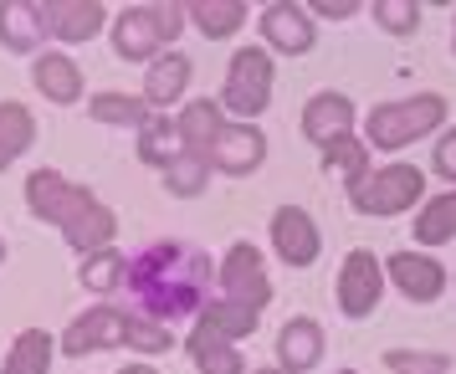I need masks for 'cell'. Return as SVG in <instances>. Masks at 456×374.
I'll list each match as a JSON object with an SVG mask.
<instances>
[{
	"label": "cell",
	"mask_w": 456,
	"mask_h": 374,
	"mask_svg": "<svg viewBox=\"0 0 456 374\" xmlns=\"http://www.w3.org/2000/svg\"><path fill=\"white\" fill-rule=\"evenodd\" d=\"M267 98H272V57L262 52V46H241V52L231 57V67H226L221 103H226L231 113L251 118V113L267 108Z\"/></svg>",
	"instance_id": "52a82bcc"
},
{
	"label": "cell",
	"mask_w": 456,
	"mask_h": 374,
	"mask_svg": "<svg viewBox=\"0 0 456 374\" xmlns=\"http://www.w3.org/2000/svg\"><path fill=\"white\" fill-rule=\"evenodd\" d=\"M26 206H31V215L52 221V226L62 231L77 251H87V256H93V251H108L113 231H118L113 210H108L103 200H93V190L62 180L57 169H37V175L26 180Z\"/></svg>",
	"instance_id": "7a4b0ae2"
},
{
	"label": "cell",
	"mask_w": 456,
	"mask_h": 374,
	"mask_svg": "<svg viewBox=\"0 0 456 374\" xmlns=\"http://www.w3.org/2000/svg\"><path fill=\"white\" fill-rule=\"evenodd\" d=\"M0 256H5V247H0Z\"/></svg>",
	"instance_id": "f35d334b"
},
{
	"label": "cell",
	"mask_w": 456,
	"mask_h": 374,
	"mask_svg": "<svg viewBox=\"0 0 456 374\" xmlns=\"http://www.w3.org/2000/svg\"><path fill=\"white\" fill-rule=\"evenodd\" d=\"M385 364H390V374H452L446 354H420V349H390Z\"/></svg>",
	"instance_id": "1f68e13d"
},
{
	"label": "cell",
	"mask_w": 456,
	"mask_h": 374,
	"mask_svg": "<svg viewBox=\"0 0 456 374\" xmlns=\"http://www.w3.org/2000/svg\"><path fill=\"white\" fill-rule=\"evenodd\" d=\"M390 277H395V288L405 292V297H415V303H436V297L446 292L441 262H436V256H420V251H395Z\"/></svg>",
	"instance_id": "5bb4252c"
},
{
	"label": "cell",
	"mask_w": 456,
	"mask_h": 374,
	"mask_svg": "<svg viewBox=\"0 0 456 374\" xmlns=\"http://www.w3.org/2000/svg\"><path fill=\"white\" fill-rule=\"evenodd\" d=\"M272 247H277V256H282L288 267H308V262H318V251H323L318 221H313L308 210L282 206L277 215H272Z\"/></svg>",
	"instance_id": "30bf717a"
},
{
	"label": "cell",
	"mask_w": 456,
	"mask_h": 374,
	"mask_svg": "<svg viewBox=\"0 0 456 374\" xmlns=\"http://www.w3.org/2000/svg\"><path fill=\"white\" fill-rule=\"evenodd\" d=\"M52 370V338L42 329H26L16 344H11V359H5V374H46Z\"/></svg>",
	"instance_id": "484cf974"
},
{
	"label": "cell",
	"mask_w": 456,
	"mask_h": 374,
	"mask_svg": "<svg viewBox=\"0 0 456 374\" xmlns=\"http://www.w3.org/2000/svg\"><path fill=\"white\" fill-rule=\"evenodd\" d=\"M277 359H282L288 374L313 370V364L323 359V329H318L313 318H292L288 329H282V338H277Z\"/></svg>",
	"instance_id": "ac0fdd59"
},
{
	"label": "cell",
	"mask_w": 456,
	"mask_h": 374,
	"mask_svg": "<svg viewBox=\"0 0 456 374\" xmlns=\"http://www.w3.org/2000/svg\"><path fill=\"white\" fill-rule=\"evenodd\" d=\"M37 87H42L52 103H77L83 98V67L72 62V57H62V52H46V57H37Z\"/></svg>",
	"instance_id": "ffe728a7"
},
{
	"label": "cell",
	"mask_w": 456,
	"mask_h": 374,
	"mask_svg": "<svg viewBox=\"0 0 456 374\" xmlns=\"http://www.w3.org/2000/svg\"><path fill=\"white\" fill-rule=\"evenodd\" d=\"M379 292H385V272L374 262V251H349L338 267V308L349 318H370L379 308Z\"/></svg>",
	"instance_id": "ba28073f"
},
{
	"label": "cell",
	"mask_w": 456,
	"mask_h": 374,
	"mask_svg": "<svg viewBox=\"0 0 456 374\" xmlns=\"http://www.w3.org/2000/svg\"><path fill=\"white\" fill-rule=\"evenodd\" d=\"M124 374H154V370H149V364H128Z\"/></svg>",
	"instance_id": "8d00e7d4"
},
{
	"label": "cell",
	"mask_w": 456,
	"mask_h": 374,
	"mask_svg": "<svg viewBox=\"0 0 456 374\" xmlns=\"http://www.w3.org/2000/svg\"><path fill=\"white\" fill-rule=\"evenodd\" d=\"M441 118H446L441 93H420V98H405V103H379L370 113V144L395 154V149L426 139L431 128H441Z\"/></svg>",
	"instance_id": "3957f363"
},
{
	"label": "cell",
	"mask_w": 456,
	"mask_h": 374,
	"mask_svg": "<svg viewBox=\"0 0 456 374\" xmlns=\"http://www.w3.org/2000/svg\"><path fill=\"white\" fill-rule=\"evenodd\" d=\"M185 5H128L113 21V46L124 62H154V52L180 37Z\"/></svg>",
	"instance_id": "277c9868"
},
{
	"label": "cell",
	"mask_w": 456,
	"mask_h": 374,
	"mask_svg": "<svg viewBox=\"0 0 456 374\" xmlns=\"http://www.w3.org/2000/svg\"><path fill=\"white\" fill-rule=\"evenodd\" d=\"M256 374H288V370H282V364H277V370H256Z\"/></svg>",
	"instance_id": "74e56055"
},
{
	"label": "cell",
	"mask_w": 456,
	"mask_h": 374,
	"mask_svg": "<svg viewBox=\"0 0 456 374\" xmlns=\"http://www.w3.org/2000/svg\"><path fill=\"white\" fill-rule=\"evenodd\" d=\"M37 139V118L26 103H0V169L16 154H26V144Z\"/></svg>",
	"instance_id": "603a6c76"
},
{
	"label": "cell",
	"mask_w": 456,
	"mask_h": 374,
	"mask_svg": "<svg viewBox=\"0 0 456 374\" xmlns=\"http://www.w3.org/2000/svg\"><path fill=\"white\" fill-rule=\"evenodd\" d=\"M206 180H210V159H200V154H180L175 165L165 169V190L169 195H206Z\"/></svg>",
	"instance_id": "4316f807"
},
{
	"label": "cell",
	"mask_w": 456,
	"mask_h": 374,
	"mask_svg": "<svg viewBox=\"0 0 456 374\" xmlns=\"http://www.w3.org/2000/svg\"><path fill=\"white\" fill-rule=\"evenodd\" d=\"M46 31L37 21V5H21V0H0V42L11 52H37Z\"/></svg>",
	"instance_id": "44dd1931"
},
{
	"label": "cell",
	"mask_w": 456,
	"mask_h": 374,
	"mask_svg": "<svg viewBox=\"0 0 456 374\" xmlns=\"http://www.w3.org/2000/svg\"><path fill=\"white\" fill-rule=\"evenodd\" d=\"M216 282H221V303L251 313V318H262V308L272 303V277H267V267H262V251L251 247V241H236V247L226 251Z\"/></svg>",
	"instance_id": "5b68a950"
},
{
	"label": "cell",
	"mask_w": 456,
	"mask_h": 374,
	"mask_svg": "<svg viewBox=\"0 0 456 374\" xmlns=\"http://www.w3.org/2000/svg\"><path fill=\"white\" fill-rule=\"evenodd\" d=\"M210 256L200 247H180V241H154L134 262H124V288L139 308L165 323V318H200L210 292Z\"/></svg>",
	"instance_id": "6da1fadb"
},
{
	"label": "cell",
	"mask_w": 456,
	"mask_h": 374,
	"mask_svg": "<svg viewBox=\"0 0 456 374\" xmlns=\"http://www.w3.org/2000/svg\"><path fill=\"white\" fill-rule=\"evenodd\" d=\"M190 359L200 374H247V359L236 354V344L221 338L206 318H195V329H190Z\"/></svg>",
	"instance_id": "2e32d148"
},
{
	"label": "cell",
	"mask_w": 456,
	"mask_h": 374,
	"mask_svg": "<svg viewBox=\"0 0 456 374\" xmlns=\"http://www.w3.org/2000/svg\"><path fill=\"white\" fill-rule=\"evenodd\" d=\"M303 134L318 149H333V144H344V139H354V103L338 98V93H318L303 108Z\"/></svg>",
	"instance_id": "7c38bea8"
},
{
	"label": "cell",
	"mask_w": 456,
	"mask_h": 374,
	"mask_svg": "<svg viewBox=\"0 0 456 374\" xmlns=\"http://www.w3.org/2000/svg\"><path fill=\"white\" fill-rule=\"evenodd\" d=\"M185 87H190V57L165 52V57L149 62V72H144V103L149 108H169Z\"/></svg>",
	"instance_id": "d6986e66"
},
{
	"label": "cell",
	"mask_w": 456,
	"mask_h": 374,
	"mask_svg": "<svg viewBox=\"0 0 456 374\" xmlns=\"http://www.w3.org/2000/svg\"><path fill=\"white\" fill-rule=\"evenodd\" d=\"M262 37H267L277 52H288V57H303L313 46V21L303 5H292V0H277L262 11Z\"/></svg>",
	"instance_id": "9a60e30c"
},
{
	"label": "cell",
	"mask_w": 456,
	"mask_h": 374,
	"mask_svg": "<svg viewBox=\"0 0 456 374\" xmlns=\"http://www.w3.org/2000/svg\"><path fill=\"white\" fill-rule=\"evenodd\" d=\"M93 118L98 124H149V103L144 98H124V93H98L93 98Z\"/></svg>",
	"instance_id": "83f0119b"
},
{
	"label": "cell",
	"mask_w": 456,
	"mask_h": 374,
	"mask_svg": "<svg viewBox=\"0 0 456 374\" xmlns=\"http://www.w3.org/2000/svg\"><path fill=\"white\" fill-rule=\"evenodd\" d=\"M431 165H436V175H441V180H456V128H446V134L436 139Z\"/></svg>",
	"instance_id": "e575fe53"
},
{
	"label": "cell",
	"mask_w": 456,
	"mask_h": 374,
	"mask_svg": "<svg viewBox=\"0 0 456 374\" xmlns=\"http://www.w3.org/2000/svg\"><path fill=\"white\" fill-rule=\"evenodd\" d=\"M118 344H128V313L108 308V303L87 308L83 318H72V323H67V333H62V349H67V354L118 349Z\"/></svg>",
	"instance_id": "9c48e42d"
},
{
	"label": "cell",
	"mask_w": 456,
	"mask_h": 374,
	"mask_svg": "<svg viewBox=\"0 0 456 374\" xmlns=\"http://www.w3.org/2000/svg\"><path fill=\"white\" fill-rule=\"evenodd\" d=\"M124 282V256L118 251H93L83 262V288L87 292H113Z\"/></svg>",
	"instance_id": "f546056e"
},
{
	"label": "cell",
	"mask_w": 456,
	"mask_h": 374,
	"mask_svg": "<svg viewBox=\"0 0 456 374\" xmlns=\"http://www.w3.org/2000/svg\"><path fill=\"white\" fill-rule=\"evenodd\" d=\"M313 16H333V21H344V16H354V5H344V0H323V5H313Z\"/></svg>",
	"instance_id": "d590c367"
},
{
	"label": "cell",
	"mask_w": 456,
	"mask_h": 374,
	"mask_svg": "<svg viewBox=\"0 0 456 374\" xmlns=\"http://www.w3.org/2000/svg\"><path fill=\"white\" fill-rule=\"evenodd\" d=\"M200 318H206L221 338H231V344H236V338H247V333H256V318H251V313H241V308H231V303H206V313H200Z\"/></svg>",
	"instance_id": "4dcf8cb0"
},
{
	"label": "cell",
	"mask_w": 456,
	"mask_h": 374,
	"mask_svg": "<svg viewBox=\"0 0 456 374\" xmlns=\"http://www.w3.org/2000/svg\"><path fill=\"white\" fill-rule=\"evenodd\" d=\"M374 21L385 26V31H395V37H411L415 26H420V5L415 0H379Z\"/></svg>",
	"instance_id": "d6a6232c"
},
{
	"label": "cell",
	"mask_w": 456,
	"mask_h": 374,
	"mask_svg": "<svg viewBox=\"0 0 456 374\" xmlns=\"http://www.w3.org/2000/svg\"><path fill=\"white\" fill-rule=\"evenodd\" d=\"M175 128H180V144H185V154H200V159H210L216 139L226 134L221 103H210V98H195V103H190L180 118H175Z\"/></svg>",
	"instance_id": "e0dca14e"
},
{
	"label": "cell",
	"mask_w": 456,
	"mask_h": 374,
	"mask_svg": "<svg viewBox=\"0 0 456 374\" xmlns=\"http://www.w3.org/2000/svg\"><path fill=\"white\" fill-rule=\"evenodd\" d=\"M262 154H267L262 128L256 124H226V134L210 149V169H221V175H251V169L262 165Z\"/></svg>",
	"instance_id": "4fadbf2b"
},
{
	"label": "cell",
	"mask_w": 456,
	"mask_h": 374,
	"mask_svg": "<svg viewBox=\"0 0 456 374\" xmlns=\"http://www.w3.org/2000/svg\"><path fill=\"white\" fill-rule=\"evenodd\" d=\"M323 159H329V169H338L344 175V185H359V180H370V149L359 144V139H344V144L323 149Z\"/></svg>",
	"instance_id": "f1b7e54d"
},
{
	"label": "cell",
	"mask_w": 456,
	"mask_h": 374,
	"mask_svg": "<svg viewBox=\"0 0 456 374\" xmlns=\"http://www.w3.org/2000/svg\"><path fill=\"white\" fill-rule=\"evenodd\" d=\"M452 236H456V190L452 195H436L431 206H420V215H415V241L420 247H441Z\"/></svg>",
	"instance_id": "cb8c5ba5"
},
{
	"label": "cell",
	"mask_w": 456,
	"mask_h": 374,
	"mask_svg": "<svg viewBox=\"0 0 456 374\" xmlns=\"http://www.w3.org/2000/svg\"><path fill=\"white\" fill-rule=\"evenodd\" d=\"M190 21L200 26L206 37L221 42V37H231L236 26L247 21V5H241V0H195V5H190Z\"/></svg>",
	"instance_id": "d4e9b609"
},
{
	"label": "cell",
	"mask_w": 456,
	"mask_h": 374,
	"mask_svg": "<svg viewBox=\"0 0 456 374\" xmlns=\"http://www.w3.org/2000/svg\"><path fill=\"white\" fill-rule=\"evenodd\" d=\"M128 344L139 354H165L169 349V329L154 318H128Z\"/></svg>",
	"instance_id": "836d02e7"
},
{
	"label": "cell",
	"mask_w": 456,
	"mask_h": 374,
	"mask_svg": "<svg viewBox=\"0 0 456 374\" xmlns=\"http://www.w3.org/2000/svg\"><path fill=\"white\" fill-rule=\"evenodd\" d=\"M37 21L57 42H87V37L103 31V5L98 0H42L37 5Z\"/></svg>",
	"instance_id": "8fae6325"
},
{
	"label": "cell",
	"mask_w": 456,
	"mask_h": 374,
	"mask_svg": "<svg viewBox=\"0 0 456 374\" xmlns=\"http://www.w3.org/2000/svg\"><path fill=\"white\" fill-rule=\"evenodd\" d=\"M180 154H185V144H180V128H175V118H154V113H149V124L139 128V159H144V165L169 169Z\"/></svg>",
	"instance_id": "7402d4cb"
},
{
	"label": "cell",
	"mask_w": 456,
	"mask_h": 374,
	"mask_svg": "<svg viewBox=\"0 0 456 374\" xmlns=\"http://www.w3.org/2000/svg\"><path fill=\"white\" fill-rule=\"evenodd\" d=\"M426 195V175L415 165H390V169H370V180H359L349 190V200L364 215H400V210L420 206Z\"/></svg>",
	"instance_id": "8992f818"
}]
</instances>
